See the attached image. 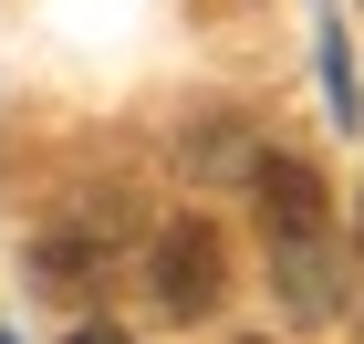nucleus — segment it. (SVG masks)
Returning a JSON list of instances; mask_svg holds the SVG:
<instances>
[{"instance_id": "obj_1", "label": "nucleus", "mask_w": 364, "mask_h": 344, "mask_svg": "<svg viewBox=\"0 0 364 344\" xmlns=\"http://www.w3.org/2000/svg\"><path fill=\"white\" fill-rule=\"evenodd\" d=\"M146 282H156V303H167L177 323L219 313V292H229V251H219V229H208V219L156 229V251H146Z\"/></svg>"}, {"instance_id": "obj_2", "label": "nucleus", "mask_w": 364, "mask_h": 344, "mask_svg": "<svg viewBox=\"0 0 364 344\" xmlns=\"http://www.w3.org/2000/svg\"><path fill=\"white\" fill-rule=\"evenodd\" d=\"M250 188H260V219H271V240H312V229H323V177H312L302 157H260V167H250Z\"/></svg>"}, {"instance_id": "obj_3", "label": "nucleus", "mask_w": 364, "mask_h": 344, "mask_svg": "<svg viewBox=\"0 0 364 344\" xmlns=\"http://www.w3.org/2000/svg\"><path fill=\"white\" fill-rule=\"evenodd\" d=\"M281 292L302 303V313H333L343 292H333V261H323V229L312 240H281Z\"/></svg>"}, {"instance_id": "obj_4", "label": "nucleus", "mask_w": 364, "mask_h": 344, "mask_svg": "<svg viewBox=\"0 0 364 344\" xmlns=\"http://www.w3.org/2000/svg\"><path fill=\"white\" fill-rule=\"evenodd\" d=\"M73 344H125V334H114V323H84V334H73Z\"/></svg>"}, {"instance_id": "obj_5", "label": "nucleus", "mask_w": 364, "mask_h": 344, "mask_svg": "<svg viewBox=\"0 0 364 344\" xmlns=\"http://www.w3.org/2000/svg\"><path fill=\"white\" fill-rule=\"evenodd\" d=\"M0 344H21V334H0Z\"/></svg>"}, {"instance_id": "obj_6", "label": "nucleus", "mask_w": 364, "mask_h": 344, "mask_svg": "<svg viewBox=\"0 0 364 344\" xmlns=\"http://www.w3.org/2000/svg\"><path fill=\"white\" fill-rule=\"evenodd\" d=\"M354 229H364V209H354Z\"/></svg>"}]
</instances>
